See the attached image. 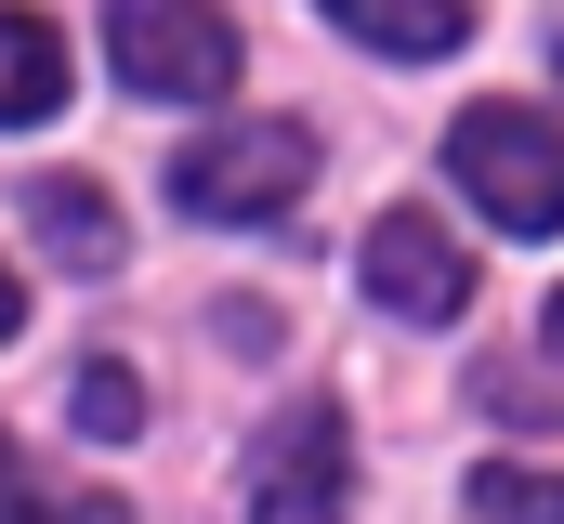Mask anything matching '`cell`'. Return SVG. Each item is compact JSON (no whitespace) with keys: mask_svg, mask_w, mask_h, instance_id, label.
Listing matches in <instances>:
<instances>
[{"mask_svg":"<svg viewBox=\"0 0 564 524\" xmlns=\"http://www.w3.org/2000/svg\"><path fill=\"white\" fill-rule=\"evenodd\" d=\"M446 171H459V197L486 223L564 237V119H539V106H459L446 119Z\"/></svg>","mask_w":564,"mask_h":524,"instance_id":"1","label":"cell"},{"mask_svg":"<svg viewBox=\"0 0 564 524\" xmlns=\"http://www.w3.org/2000/svg\"><path fill=\"white\" fill-rule=\"evenodd\" d=\"M106 53H119V79L144 106H224L237 66H250L210 0H106Z\"/></svg>","mask_w":564,"mask_h":524,"instance_id":"2","label":"cell"},{"mask_svg":"<svg viewBox=\"0 0 564 524\" xmlns=\"http://www.w3.org/2000/svg\"><path fill=\"white\" fill-rule=\"evenodd\" d=\"M302 184H315V131L302 119H250V131H210V144L171 157V197L197 223H276V210H302Z\"/></svg>","mask_w":564,"mask_h":524,"instance_id":"3","label":"cell"},{"mask_svg":"<svg viewBox=\"0 0 564 524\" xmlns=\"http://www.w3.org/2000/svg\"><path fill=\"white\" fill-rule=\"evenodd\" d=\"M341 406H289L250 446V524H341Z\"/></svg>","mask_w":564,"mask_h":524,"instance_id":"4","label":"cell"},{"mask_svg":"<svg viewBox=\"0 0 564 524\" xmlns=\"http://www.w3.org/2000/svg\"><path fill=\"white\" fill-rule=\"evenodd\" d=\"M368 288H381L394 315H421V328H433V315L473 302V250H459L433 210H381V223H368Z\"/></svg>","mask_w":564,"mask_h":524,"instance_id":"5","label":"cell"},{"mask_svg":"<svg viewBox=\"0 0 564 524\" xmlns=\"http://www.w3.org/2000/svg\"><path fill=\"white\" fill-rule=\"evenodd\" d=\"M53 106H66V40H53V13L0 0V131L53 119Z\"/></svg>","mask_w":564,"mask_h":524,"instance_id":"6","label":"cell"},{"mask_svg":"<svg viewBox=\"0 0 564 524\" xmlns=\"http://www.w3.org/2000/svg\"><path fill=\"white\" fill-rule=\"evenodd\" d=\"M26 237L66 262V275H106V262H119V210H106L93 184H66V171H53V184H26Z\"/></svg>","mask_w":564,"mask_h":524,"instance_id":"7","label":"cell"},{"mask_svg":"<svg viewBox=\"0 0 564 524\" xmlns=\"http://www.w3.org/2000/svg\"><path fill=\"white\" fill-rule=\"evenodd\" d=\"M368 53H394V66H421V53H459V0H328Z\"/></svg>","mask_w":564,"mask_h":524,"instance_id":"8","label":"cell"},{"mask_svg":"<svg viewBox=\"0 0 564 524\" xmlns=\"http://www.w3.org/2000/svg\"><path fill=\"white\" fill-rule=\"evenodd\" d=\"M473 512H486V524H564V472L486 459V472H473Z\"/></svg>","mask_w":564,"mask_h":524,"instance_id":"9","label":"cell"},{"mask_svg":"<svg viewBox=\"0 0 564 524\" xmlns=\"http://www.w3.org/2000/svg\"><path fill=\"white\" fill-rule=\"evenodd\" d=\"M0 524H132V512H119V499H53V485L0 446Z\"/></svg>","mask_w":564,"mask_h":524,"instance_id":"10","label":"cell"},{"mask_svg":"<svg viewBox=\"0 0 564 524\" xmlns=\"http://www.w3.org/2000/svg\"><path fill=\"white\" fill-rule=\"evenodd\" d=\"M79 433H144V381L132 368H79Z\"/></svg>","mask_w":564,"mask_h":524,"instance_id":"11","label":"cell"},{"mask_svg":"<svg viewBox=\"0 0 564 524\" xmlns=\"http://www.w3.org/2000/svg\"><path fill=\"white\" fill-rule=\"evenodd\" d=\"M13 315H26V288H13V262H0V341H13Z\"/></svg>","mask_w":564,"mask_h":524,"instance_id":"12","label":"cell"},{"mask_svg":"<svg viewBox=\"0 0 564 524\" xmlns=\"http://www.w3.org/2000/svg\"><path fill=\"white\" fill-rule=\"evenodd\" d=\"M552 341H564V288H552Z\"/></svg>","mask_w":564,"mask_h":524,"instance_id":"13","label":"cell"}]
</instances>
